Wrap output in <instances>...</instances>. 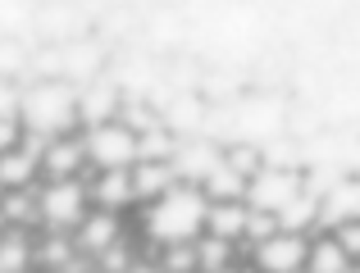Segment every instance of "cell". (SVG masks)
I'll return each mask as SVG.
<instances>
[{
	"label": "cell",
	"mask_w": 360,
	"mask_h": 273,
	"mask_svg": "<svg viewBox=\"0 0 360 273\" xmlns=\"http://www.w3.org/2000/svg\"><path fill=\"white\" fill-rule=\"evenodd\" d=\"M115 109H119L115 87H91V91L78 96V114H82V124H91V128H105Z\"/></svg>",
	"instance_id": "4fadbf2b"
},
{
	"label": "cell",
	"mask_w": 360,
	"mask_h": 273,
	"mask_svg": "<svg viewBox=\"0 0 360 273\" xmlns=\"http://www.w3.org/2000/svg\"><path fill=\"white\" fill-rule=\"evenodd\" d=\"M23 265H27V241L5 237L0 241V273H23Z\"/></svg>",
	"instance_id": "ffe728a7"
},
{
	"label": "cell",
	"mask_w": 360,
	"mask_h": 273,
	"mask_svg": "<svg viewBox=\"0 0 360 273\" xmlns=\"http://www.w3.org/2000/svg\"><path fill=\"white\" fill-rule=\"evenodd\" d=\"M165 269H169V273H187V269H196V246H169Z\"/></svg>",
	"instance_id": "603a6c76"
},
{
	"label": "cell",
	"mask_w": 360,
	"mask_h": 273,
	"mask_svg": "<svg viewBox=\"0 0 360 273\" xmlns=\"http://www.w3.org/2000/svg\"><path fill=\"white\" fill-rule=\"evenodd\" d=\"M246 219H251V205H210V219H205V232L210 237H224V241H233V237H242L246 232Z\"/></svg>",
	"instance_id": "8fae6325"
},
{
	"label": "cell",
	"mask_w": 360,
	"mask_h": 273,
	"mask_svg": "<svg viewBox=\"0 0 360 273\" xmlns=\"http://www.w3.org/2000/svg\"><path fill=\"white\" fill-rule=\"evenodd\" d=\"M306 273H352V255L342 251V241H338V237H319V241H310Z\"/></svg>",
	"instance_id": "7c38bea8"
},
{
	"label": "cell",
	"mask_w": 360,
	"mask_h": 273,
	"mask_svg": "<svg viewBox=\"0 0 360 273\" xmlns=\"http://www.w3.org/2000/svg\"><path fill=\"white\" fill-rule=\"evenodd\" d=\"M224 273H242V269H224Z\"/></svg>",
	"instance_id": "d4e9b609"
},
{
	"label": "cell",
	"mask_w": 360,
	"mask_h": 273,
	"mask_svg": "<svg viewBox=\"0 0 360 273\" xmlns=\"http://www.w3.org/2000/svg\"><path fill=\"white\" fill-rule=\"evenodd\" d=\"M310 223H319V201H315V192H301L297 201L288 205V210H278V232H292V237H301Z\"/></svg>",
	"instance_id": "5bb4252c"
},
{
	"label": "cell",
	"mask_w": 360,
	"mask_h": 273,
	"mask_svg": "<svg viewBox=\"0 0 360 273\" xmlns=\"http://www.w3.org/2000/svg\"><path fill=\"white\" fill-rule=\"evenodd\" d=\"M260 269L264 273H306L310 265V241L306 237H292V232H278L274 241L260 246Z\"/></svg>",
	"instance_id": "8992f818"
},
{
	"label": "cell",
	"mask_w": 360,
	"mask_h": 273,
	"mask_svg": "<svg viewBox=\"0 0 360 273\" xmlns=\"http://www.w3.org/2000/svg\"><path fill=\"white\" fill-rule=\"evenodd\" d=\"M73 124H82L78 114V91L64 82H37L23 91V128L46 141H64Z\"/></svg>",
	"instance_id": "6da1fadb"
},
{
	"label": "cell",
	"mask_w": 360,
	"mask_h": 273,
	"mask_svg": "<svg viewBox=\"0 0 360 273\" xmlns=\"http://www.w3.org/2000/svg\"><path fill=\"white\" fill-rule=\"evenodd\" d=\"M246 237L251 241H274L278 237V214H264V210H251V219H246Z\"/></svg>",
	"instance_id": "44dd1931"
},
{
	"label": "cell",
	"mask_w": 360,
	"mask_h": 273,
	"mask_svg": "<svg viewBox=\"0 0 360 273\" xmlns=\"http://www.w3.org/2000/svg\"><path fill=\"white\" fill-rule=\"evenodd\" d=\"M246 187H251V182H246L242 173H233V168L224 164L219 173L205 182V192L214 196V205H238V201H246Z\"/></svg>",
	"instance_id": "2e32d148"
},
{
	"label": "cell",
	"mask_w": 360,
	"mask_h": 273,
	"mask_svg": "<svg viewBox=\"0 0 360 273\" xmlns=\"http://www.w3.org/2000/svg\"><path fill=\"white\" fill-rule=\"evenodd\" d=\"M301 192H306L301 173H292V168H264V173L251 178V187H246V205H251V210H264V214H278V210H288Z\"/></svg>",
	"instance_id": "277c9868"
},
{
	"label": "cell",
	"mask_w": 360,
	"mask_h": 273,
	"mask_svg": "<svg viewBox=\"0 0 360 273\" xmlns=\"http://www.w3.org/2000/svg\"><path fill=\"white\" fill-rule=\"evenodd\" d=\"M319 223H324V228L360 223V178H342L333 192H324V201H319Z\"/></svg>",
	"instance_id": "ba28073f"
},
{
	"label": "cell",
	"mask_w": 360,
	"mask_h": 273,
	"mask_svg": "<svg viewBox=\"0 0 360 273\" xmlns=\"http://www.w3.org/2000/svg\"><path fill=\"white\" fill-rule=\"evenodd\" d=\"M352 273H360V265H352Z\"/></svg>",
	"instance_id": "484cf974"
},
{
	"label": "cell",
	"mask_w": 360,
	"mask_h": 273,
	"mask_svg": "<svg viewBox=\"0 0 360 273\" xmlns=\"http://www.w3.org/2000/svg\"><path fill=\"white\" fill-rule=\"evenodd\" d=\"M196 269H205V273L233 269V246L224 237H201L196 241Z\"/></svg>",
	"instance_id": "e0dca14e"
},
{
	"label": "cell",
	"mask_w": 360,
	"mask_h": 273,
	"mask_svg": "<svg viewBox=\"0 0 360 273\" xmlns=\"http://www.w3.org/2000/svg\"><path fill=\"white\" fill-rule=\"evenodd\" d=\"M224 164L233 168V173H242L246 182H251V178H260L264 168H260V150H251V146H233L229 155H224Z\"/></svg>",
	"instance_id": "d6986e66"
},
{
	"label": "cell",
	"mask_w": 360,
	"mask_h": 273,
	"mask_svg": "<svg viewBox=\"0 0 360 273\" xmlns=\"http://www.w3.org/2000/svg\"><path fill=\"white\" fill-rule=\"evenodd\" d=\"M0 119H23V91L0 82Z\"/></svg>",
	"instance_id": "7402d4cb"
},
{
	"label": "cell",
	"mask_w": 360,
	"mask_h": 273,
	"mask_svg": "<svg viewBox=\"0 0 360 273\" xmlns=\"http://www.w3.org/2000/svg\"><path fill=\"white\" fill-rule=\"evenodd\" d=\"M41 219L51 228H73V223H87V187L78 178H64V182H51L41 192Z\"/></svg>",
	"instance_id": "5b68a950"
},
{
	"label": "cell",
	"mask_w": 360,
	"mask_h": 273,
	"mask_svg": "<svg viewBox=\"0 0 360 273\" xmlns=\"http://www.w3.org/2000/svg\"><path fill=\"white\" fill-rule=\"evenodd\" d=\"M174 168H178V178H183L187 187H196V182L205 187V182H210V178L224 168V150H214L210 141H192V146H178Z\"/></svg>",
	"instance_id": "52a82bcc"
},
{
	"label": "cell",
	"mask_w": 360,
	"mask_h": 273,
	"mask_svg": "<svg viewBox=\"0 0 360 273\" xmlns=\"http://www.w3.org/2000/svg\"><path fill=\"white\" fill-rule=\"evenodd\" d=\"M87 159L101 173H119V168H137V133L123 124H105L87 133Z\"/></svg>",
	"instance_id": "3957f363"
},
{
	"label": "cell",
	"mask_w": 360,
	"mask_h": 273,
	"mask_svg": "<svg viewBox=\"0 0 360 273\" xmlns=\"http://www.w3.org/2000/svg\"><path fill=\"white\" fill-rule=\"evenodd\" d=\"M205 219H210L205 196L196 192V187L178 182L169 196L155 201V210H150V232H155L160 241H169V246H187V241H196V232L205 228Z\"/></svg>",
	"instance_id": "7a4b0ae2"
},
{
	"label": "cell",
	"mask_w": 360,
	"mask_h": 273,
	"mask_svg": "<svg viewBox=\"0 0 360 273\" xmlns=\"http://www.w3.org/2000/svg\"><path fill=\"white\" fill-rule=\"evenodd\" d=\"M82 159H87V146H82V141H51V150H46V168L55 173V182L73 178Z\"/></svg>",
	"instance_id": "9a60e30c"
},
{
	"label": "cell",
	"mask_w": 360,
	"mask_h": 273,
	"mask_svg": "<svg viewBox=\"0 0 360 273\" xmlns=\"http://www.w3.org/2000/svg\"><path fill=\"white\" fill-rule=\"evenodd\" d=\"M119 241V228H115V214H91L87 223H82V246L87 251H110Z\"/></svg>",
	"instance_id": "ac0fdd59"
},
{
	"label": "cell",
	"mask_w": 360,
	"mask_h": 273,
	"mask_svg": "<svg viewBox=\"0 0 360 273\" xmlns=\"http://www.w3.org/2000/svg\"><path fill=\"white\" fill-rule=\"evenodd\" d=\"M132 187H137V196H169L178 187V168L174 159H141L137 168H132Z\"/></svg>",
	"instance_id": "9c48e42d"
},
{
	"label": "cell",
	"mask_w": 360,
	"mask_h": 273,
	"mask_svg": "<svg viewBox=\"0 0 360 273\" xmlns=\"http://www.w3.org/2000/svg\"><path fill=\"white\" fill-rule=\"evenodd\" d=\"M91 196H96V205L105 214L123 210V205L137 201V187H132V168H119V173H101L96 187H91Z\"/></svg>",
	"instance_id": "30bf717a"
},
{
	"label": "cell",
	"mask_w": 360,
	"mask_h": 273,
	"mask_svg": "<svg viewBox=\"0 0 360 273\" xmlns=\"http://www.w3.org/2000/svg\"><path fill=\"white\" fill-rule=\"evenodd\" d=\"M338 241H342V251L347 255H360V223H347V228H338Z\"/></svg>",
	"instance_id": "cb8c5ba5"
}]
</instances>
